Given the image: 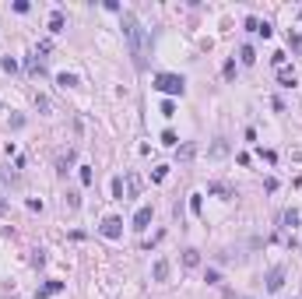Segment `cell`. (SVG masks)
Here are the masks:
<instances>
[{
  "label": "cell",
  "instance_id": "obj_1",
  "mask_svg": "<svg viewBox=\"0 0 302 299\" xmlns=\"http://www.w3.org/2000/svg\"><path fill=\"white\" fill-rule=\"evenodd\" d=\"M123 39H127L130 56H134V67L144 70L148 67V56H151V35H148V28L137 21V14H134V11H123Z\"/></svg>",
  "mask_w": 302,
  "mask_h": 299
},
{
  "label": "cell",
  "instance_id": "obj_2",
  "mask_svg": "<svg viewBox=\"0 0 302 299\" xmlns=\"http://www.w3.org/2000/svg\"><path fill=\"white\" fill-rule=\"evenodd\" d=\"M155 92H162V95H183L186 92L183 74H158V78H155Z\"/></svg>",
  "mask_w": 302,
  "mask_h": 299
},
{
  "label": "cell",
  "instance_id": "obj_3",
  "mask_svg": "<svg viewBox=\"0 0 302 299\" xmlns=\"http://www.w3.org/2000/svg\"><path fill=\"white\" fill-rule=\"evenodd\" d=\"M99 229H102L105 239H119V236H123V218H119V215H109Z\"/></svg>",
  "mask_w": 302,
  "mask_h": 299
},
{
  "label": "cell",
  "instance_id": "obj_4",
  "mask_svg": "<svg viewBox=\"0 0 302 299\" xmlns=\"http://www.w3.org/2000/svg\"><path fill=\"white\" fill-rule=\"evenodd\" d=\"M281 285H285V267L278 264L267 271V292H281Z\"/></svg>",
  "mask_w": 302,
  "mask_h": 299
},
{
  "label": "cell",
  "instance_id": "obj_5",
  "mask_svg": "<svg viewBox=\"0 0 302 299\" xmlns=\"http://www.w3.org/2000/svg\"><path fill=\"white\" fill-rule=\"evenodd\" d=\"M151 215H155V211H151V204L137 208V215H134V229H137V232H144V229L151 226Z\"/></svg>",
  "mask_w": 302,
  "mask_h": 299
},
{
  "label": "cell",
  "instance_id": "obj_6",
  "mask_svg": "<svg viewBox=\"0 0 302 299\" xmlns=\"http://www.w3.org/2000/svg\"><path fill=\"white\" fill-rule=\"evenodd\" d=\"M60 289H64V281H46V285L35 292V299H50V296H56Z\"/></svg>",
  "mask_w": 302,
  "mask_h": 299
},
{
  "label": "cell",
  "instance_id": "obj_7",
  "mask_svg": "<svg viewBox=\"0 0 302 299\" xmlns=\"http://www.w3.org/2000/svg\"><path fill=\"white\" fill-rule=\"evenodd\" d=\"M207 155H211V158H225V155H229V141H221V138H218L215 144H211V152H207Z\"/></svg>",
  "mask_w": 302,
  "mask_h": 299
},
{
  "label": "cell",
  "instance_id": "obj_8",
  "mask_svg": "<svg viewBox=\"0 0 302 299\" xmlns=\"http://www.w3.org/2000/svg\"><path fill=\"white\" fill-rule=\"evenodd\" d=\"M151 275H155V281H165L169 278V261H155V271Z\"/></svg>",
  "mask_w": 302,
  "mask_h": 299
},
{
  "label": "cell",
  "instance_id": "obj_9",
  "mask_svg": "<svg viewBox=\"0 0 302 299\" xmlns=\"http://www.w3.org/2000/svg\"><path fill=\"white\" fill-rule=\"evenodd\" d=\"M50 32H64V11H53L50 14Z\"/></svg>",
  "mask_w": 302,
  "mask_h": 299
},
{
  "label": "cell",
  "instance_id": "obj_10",
  "mask_svg": "<svg viewBox=\"0 0 302 299\" xmlns=\"http://www.w3.org/2000/svg\"><path fill=\"white\" fill-rule=\"evenodd\" d=\"M56 85H60V88H74V85H78V74H67V70L56 74Z\"/></svg>",
  "mask_w": 302,
  "mask_h": 299
},
{
  "label": "cell",
  "instance_id": "obj_11",
  "mask_svg": "<svg viewBox=\"0 0 302 299\" xmlns=\"http://www.w3.org/2000/svg\"><path fill=\"white\" fill-rule=\"evenodd\" d=\"M183 264H186V267H197V264H201V250H193V246H190V250L183 253Z\"/></svg>",
  "mask_w": 302,
  "mask_h": 299
},
{
  "label": "cell",
  "instance_id": "obj_12",
  "mask_svg": "<svg viewBox=\"0 0 302 299\" xmlns=\"http://www.w3.org/2000/svg\"><path fill=\"white\" fill-rule=\"evenodd\" d=\"M239 60H243L246 67H253V64H256V53H253V46H243V50H239Z\"/></svg>",
  "mask_w": 302,
  "mask_h": 299
},
{
  "label": "cell",
  "instance_id": "obj_13",
  "mask_svg": "<svg viewBox=\"0 0 302 299\" xmlns=\"http://www.w3.org/2000/svg\"><path fill=\"white\" fill-rule=\"evenodd\" d=\"M278 81H281V85H295V70H288V67H278Z\"/></svg>",
  "mask_w": 302,
  "mask_h": 299
},
{
  "label": "cell",
  "instance_id": "obj_14",
  "mask_svg": "<svg viewBox=\"0 0 302 299\" xmlns=\"http://www.w3.org/2000/svg\"><path fill=\"white\" fill-rule=\"evenodd\" d=\"M190 211H193V215L204 211V197H201V193H193V197H190Z\"/></svg>",
  "mask_w": 302,
  "mask_h": 299
},
{
  "label": "cell",
  "instance_id": "obj_15",
  "mask_svg": "<svg viewBox=\"0 0 302 299\" xmlns=\"http://www.w3.org/2000/svg\"><path fill=\"white\" fill-rule=\"evenodd\" d=\"M281 218H285V226H292V229L299 226V211H295V208H288V211H285Z\"/></svg>",
  "mask_w": 302,
  "mask_h": 299
},
{
  "label": "cell",
  "instance_id": "obj_16",
  "mask_svg": "<svg viewBox=\"0 0 302 299\" xmlns=\"http://www.w3.org/2000/svg\"><path fill=\"white\" fill-rule=\"evenodd\" d=\"M78 176H81V183H84V187H92V179H95V176H92V166H81V169H78Z\"/></svg>",
  "mask_w": 302,
  "mask_h": 299
},
{
  "label": "cell",
  "instance_id": "obj_17",
  "mask_svg": "<svg viewBox=\"0 0 302 299\" xmlns=\"http://www.w3.org/2000/svg\"><path fill=\"white\" fill-rule=\"evenodd\" d=\"M113 197L123 201V179H119V176H113Z\"/></svg>",
  "mask_w": 302,
  "mask_h": 299
},
{
  "label": "cell",
  "instance_id": "obj_18",
  "mask_svg": "<svg viewBox=\"0 0 302 299\" xmlns=\"http://www.w3.org/2000/svg\"><path fill=\"white\" fill-rule=\"evenodd\" d=\"M288 46H292V53L302 50V35H299V32H288Z\"/></svg>",
  "mask_w": 302,
  "mask_h": 299
},
{
  "label": "cell",
  "instance_id": "obj_19",
  "mask_svg": "<svg viewBox=\"0 0 302 299\" xmlns=\"http://www.w3.org/2000/svg\"><path fill=\"white\" fill-rule=\"evenodd\" d=\"M0 67H4L7 74H14V70H18V60H14V56H4V60H0Z\"/></svg>",
  "mask_w": 302,
  "mask_h": 299
},
{
  "label": "cell",
  "instance_id": "obj_20",
  "mask_svg": "<svg viewBox=\"0 0 302 299\" xmlns=\"http://www.w3.org/2000/svg\"><path fill=\"white\" fill-rule=\"evenodd\" d=\"M28 70H32V74H42V70H46V64H42L39 56H32V60H28Z\"/></svg>",
  "mask_w": 302,
  "mask_h": 299
},
{
  "label": "cell",
  "instance_id": "obj_21",
  "mask_svg": "<svg viewBox=\"0 0 302 299\" xmlns=\"http://www.w3.org/2000/svg\"><path fill=\"white\" fill-rule=\"evenodd\" d=\"M162 116H176V102H172V99L162 102Z\"/></svg>",
  "mask_w": 302,
  "mask_h": 299
},
{
  "label": "cell",
  "instance_id": "obj_22",
  "mask_svg": "<svg viewBox=\"0 0 302 299\" xmlns=\"http://www.w3.org/2000/svg\"><path fill=\"white\" fill-rule=\"evenodd\" d=\"M176 141H179V138H176L172 130H162V144H169V148H176Z\"/></svg>",
  "mask_w": 302,
  "mask_h": 299
},
{
  "label": "cell",
  "instance_id": "obj_23",
  "mask_svg": "<svg viewBox=\"0 0 302 299\" xmlns=\"http://www.w3.org/2000/svg\"><path fill=\"white\" fill-rule=\"evenodd\" d=\"M151 176H155V183H162V179L169 176V166H155V173H151Z\"/></svg>",
  "mask_w": 302,
  "mask_h": 299
},
{
  "label": "cell",
  "instance_id": "obj_24",
  "mask_svg": "<svg viewBox=\"0 0 302 299\" xmlns=\"http://www.w3.org/2000/svg\"><path fill=\"white\" fill-rule=\"evenodd\" d=\"M246 28H250V32H260V18H253V14H250V18H246Z\"/></svg>",
  "mask_w": 302,
  "mask_h": 299
},
{
  "label": "cell",
  "instance_id": "obj_25",
  "mask_svg": "<svg viewBox=\"0 0 302 299\" xmlns=\"http://www.w3.org/2000/svg\"><path fill=\"white\" fill-rule=\"evenodd\" d=\"M256 35H264V39H270V35H274V28H270L267 21H260V32H256Z\"/></svg>",
  "mask_w": 302,
  "mask_h": 299
},
{
  "label": "cell",
  "instance_id": "obj_26",
  "mask_svg": "<svg viewBox=\"0 0 302 299\" xmlns=\"http://www.w3.org/2000/svg\"><path fill=\"white\" fill-rule=\"evenodd\" d=\"M225 78H229V81L235 78V60H229V64H225Z\"/></svg>",
  "mask_w": 302,
  "mask_h": 299
},
{
  "label": "cell",
  "instance_id": "obj_27",
  "mask_svg": "<svg viewBox=\"0 0 302 299\" xmlns=\"http://www.w3.org/2000/svg\"><path fill=\"white\" fill-rule=\"evenodd\" d=\"M28 7H32L28 0H18V4H14V11H18V14H28Z\"/></svg>",
  "mask_w": 302,
  "mask_h": 299
},
{
  "label": "cell",
  "instance_id": "obj_28",
  "mask_svg": "<svg viewBox=\"0 0 302 299\" xmlns=\"http://www.w3.org/2000/svg\"><path fill=\"white\" fill-rule=\"evenodd\" d=\"M299 18H302V11H299Z\"/></svg>",
  "mask_w": 302,
  "mask_h": 299
}]
</instances>
